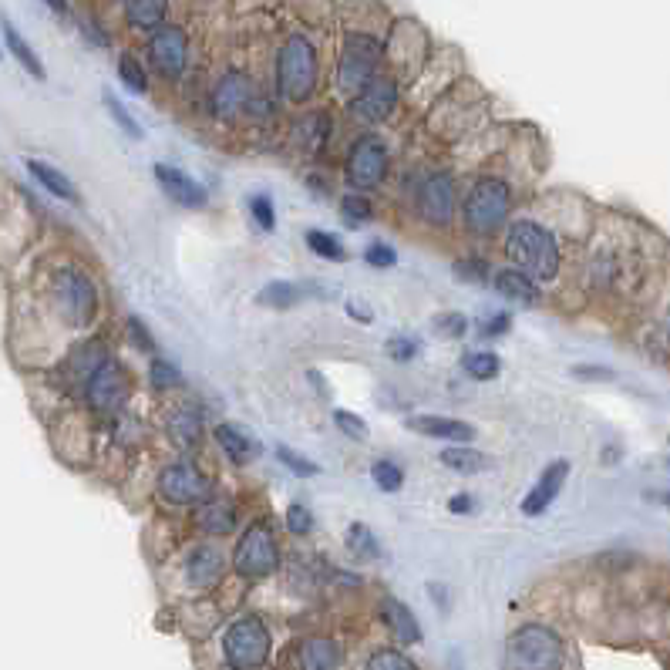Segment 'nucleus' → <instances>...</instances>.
<instances>
[{"label": "nucleus", "instance_id": "1", "mask_svg": "<svg viewBox=\"0 0 670 670\" xmlns=\"http://www.w3.org/2000/svg\"><path fill=\"white\" fill-rule=\"evenodd\" d=\"M506 256L512 260V270L532 283H546L559 273V246L553 233L532 219L512 223L506 236Z\"/></svg>", "mask_w": 670, "mask_h": 670}, {"label": "nucleus", "instance_id": "2", "mask_svg": "<svg viewBox=\"0 0 670 670\" xmlns=\"http://www.w3.org/2000/svg\"><path fill=\"white\" fill-rule=\"evenodd\" d=\"M506 670H563L566 644L546 623H522L506 644Z\"/></svg>", "mask_w": 670, "mask_h": 670}, {"label": "nucleus", "instance_id": "3", "mask_svg": "<svg viewBox=\"0 0 670 670\" xmlns=\"http://www.w3.org/2000/svg\"><path fill=\"white\" fill-rule=\"evenodd\" d=\"M277 85L287 102H307L317 85V51L307 38H290L277 54Z\"/></svg>", "mask_w": 670, "mask_h": 670}, {"label": "nucleus", "instance_id": "4", "mask_svg": "<svg viewBox=\"0 0 670 670\" xmlns=\"http://www.w3.org/2000/svg\"><path fill=\"white\" fill-rule=\"evenodd\" d=\"M512 192L502 179H479L465 196V226L479 236L495 233L509 219Z\"/></svg>", "mask_w": 670, "mask_h": 670}, {"label": "nucleus", "instance_id": "5", "mask_svg": "<svg viewBox=\"0 0 670 670\" xmlns=\"http://www.w3.org/2000/svg\"><path fill=\"white\" fill-rule=\"evenodd\" d=\"M229 670H260L270 657V630L260 617H240L223 637Z\"/></svg>", "mask_w": 670, "mask_h": 670}, {"label": "nucleus", "instance_id": "6", "mask_svg": "<svg viewBox=\"0 0 670 670\" xmlns=\"http://www.w3.org/2000/svg\"><path fill=\"white\" fill-rule=\"evenodd\" d=\"M54 307L71 327H88L98 310V293L81 270H61L54 277Z\"/></svg>", "mask_w": 670, "mask_h": 670}, {"label": "nucleus", "instance_id": "7", "mask_svg": "<svg viewBox=\"0 0 670 670\" xmlns=\"http://www.w3.org/2000/svg\"><path fill=\"white\" fill-rule=\"evenodd\" d=\"M378 61H381V44L371 34H351L344 41L341 61H337V85L344 91H361L367 81L378 78Z\"/></svg>", "mask_w": 670, "mask_h": 670}, {"label": "nucleus", "instance_id": "8", "mask_svg": "<svg viewBox=\"0 0 670 670\" xmlns=\"http://www.w3.org/2000/svg\"><path fill=\"white\" fill-rule=\"evenodd\" d=\"M233 566L240 576H250V580H260V576H270L273 569L280 566V549L277 539H273L270 522H253L246 529V536L236 543Z\"/></svg>", "mask_w": 670, "mask_h": 670}, {"label": "nucleus", "instance_id": "9", "mask_svg": "<svg viewBox=\"0 0 670 670\" xmlns=\"http://www.w3.org/2000/svg\"><path fill=\"white\" fill-rule=\"evenodd\" d=\"M388 176V145L378 135H364L351 145L347 155V182L354 189H374Z\"/></svg>", "mask_w": 670, "mask_h": 670}, {"label": "nucleus", "instance_id": "10", "mask_svg": "<svg viewBox=\"0 0 670 670\" xmlns=\"http://www.w3.org/2000/svg\"><path fill=\"white\" fill-rule=\"evenodd\" d=\"M209 492H213V482L189 462L169 465L159 475V495L172 506H199V502L209 499Z\"/></svg>", "mask_w": 670, "mask_h": 670}, {"label": "nucleus", "instance_id": "11", "mask_svg": "<svg viewBox=\"0 0 670 670\" xmlns=\"http://www.w3.org/2000/svg\"><path fill=\"white\" fill-rule=\"evenodd\" d=\"M85 391H88V401L98 411H118L128 401V394H132V378H128V371L115 357H108L85 381Z\"/></svg>", "mask_w": 670, "mask_h": 670}, {"label": "nucleus", "instance_id": "12", "mask_svg": "<svg viewBox=\"0 0 670 670\" xmlns=\"http://www.w3.org/2000/svg\"><path fill=\"white\" fill-rule=\"evenodd\" d=\"M149 54L165 78H179L182 71H186V58H189L186 31H179V27L172 24H162L149 38Z\"/></svg>", "mask_w": 670, "mask_h": 670}, {"label": "nucleus", "instance_id": "13", "mask_svg": "<svg viewBox=\"0 0 670 670\" xmlns=\"http://www.w3.org/2000/svg\"><path fill=\"white\" fill-rule=\"evenodd\" d=\"M418 213L425 223H435V226H448L452 223V213H455V186L448 176H428L421 182L418 189Z\"/></svg>", "mask_w": 670, "mask_h": 670}, {"label": "nucleus", "instance_id": "14", "mask_svg": "<svg viewBox=\"0 0 670 670\" xmlns=\"http://www.w3.org/2000/svg\"><path fill=\"white\" fill-rule=\"evenodd\" d=\"M394 105H398V85H394L391 78L378 75L354 95L351 112L357 118H364V122H381V118H388L394 112Z\"/></svg>", "mask_w": 670, "mask_h": 670}, {"label": "nucleus", "instance_id": "15", "mask_svg": "<svg viewBox=\"0 0 670 670\" xmlns=\"http://www.w3.org/2000/svg\"><path fill=\"white\" fill-rule=\"evenodd\" d=\"M155 179H159V186L165 196L172 199L176 206H186V209H203L209 203V192L206 186H199L196 179L186 176L176 165H165V162H155Z\"/></svg>", "mask_w": 670, "mask_h": 670}, {"label": "nucleus", "instance_id": "16", "mask_svg": "<svg viewBox=\"0 0 670 670\" xmlns=\"http://www.w3.org/2000/svg\"><path fill=\"white\" fill-rule=\"evenodd\" d=\"M569 479V462L566 458H559V462L546 465L543 475H539V482L532 485V492L522 499V516H543V512L553 506V499L559 492H563V482Z\"/></svg>", "mask_w": 670, "mask_h": 670}, {"label": "nucleus", "instance_id": "17", "mask_svg": "<svg viewBox=\"0 0 670 670\" xmlns=\"http://www.w3.org/2000/svg\"><path fill=\"white\" fill-rule=\"evenodd\" d=\"M408 428L418 431V435H428V438H448V442H472L475 438V428L468 425V421H458V418H445V415H415L408 418Z\"/></svg>", "mask_w": 670, "mask_h": 670}, {"label": "nucleus", "instance_id": "18", "mask_svg": "<svg viewBox=\"0 0 670 670\" xmlns=\"http://www.w3.org/2000/svg\"><path fill=\"white\" fill-rule=\"evenodd\" d=\"M381 620L388 623V630L401 640V644H418L421 640V627H418L415 613H411L401 600H394V596H384L381 600Z\"/></svg>", "mask_w": 670, "mask_h": 670}, {"label": "nucleus", "instance_id": "19", "mask_svg": "<svg viewBox=\"0 0 670 670\" xmlns=\"http://www.w3.org/2000/svg\"><path fill=\"white\" fill-rule=\"evenodd\" d=\"M219 573H223V553H219L216 546H196L189 553V563H186V576L192 586H213L219 580Z\"/></svg>", "mask_w": 670, "mask_h": 670}, {"label": "nucleus", "instance_id": "20", "mask_svg": "<svg viewBox=\"0 0 670 670\" xmlns=\"http://www.w3.org/2000/svg\"><path fill=\"white\" fill-rule=\"evenodd\" d=\"M213 105H216V115H223V118L236 115L240 108H246V105H250V78L229 71V75L219 81Z\"/></svg>", "mask_w": 670, "mask_h": 670}, {"label": "nucleus", "instance_id": "21", "mask_svg": "<svg viewBox=\"0 0 670 670\" xmlns=\"http://www.w3.org/2000/svg\"><path fill=\"white\" fill-rule=\"evenodd\" d=\"M27 172H31L34 179L41 182L44 189L48 192H54L58 199H64V203H81V196H78V189H75V182H71L64 172H58L54 165H48V162H41V159H27Z\"/></svg>", "mask_w": 670, "mask_h": 670}, {"label": "nucleus", "instance_id": "22", "mask_svg": "<svg viewBox=\"0 0 670 670\" xmlns=\"http://www.w3.org/2000/svg\"><path fill=\"white\" fill-rule=\"evenodd\" d=\"M341 667V647L327 637H314L300 647V670H337Z\"/></svg>", "mask_w": 670, "mask_h": 670}, {"label": "nucleus", "instance_id": "23", "mask_svg": "<svg viewBox=\"0 0 670 670\" xmlns=\"http://www.w3.org/2000/svg\"><path fill=\"white\" fill-rule=\"evenodd\" d=\"M495 290H499L506 300H512V304H522V307L539 304V290H536V283L526 280V277H522V273H516V270H502V273H495Z\"/></svg>", "mask_w": 670, "mask_h": 670}, {"label": "nucleus", "instance_id": "24", "mask_svg": "<svg viewBox=\"0 0 670 670\" xmlns=\"http://www.w3.org/2000/svg\"><path fill=\"white\" fill-rule=\"evenodd\" d=\"M442 465L452 468V472H458V475H479L492 462H489V455L479 452V448L455 445V448H445V452H442Z\"/></svg>", "mask_w": 670, "mask_h": 670}, {"label": "nucleus", "instance_id": "25", "mask_svg": "<svg viewBox=\"0 0 670 670\" xmlns=\"http://www.w3.org/2000/svg\"><path fill=\"white\" fill-rule=\"evenodd\" d=\"M128 24L135 27H149V31H159L165 24V17H169V4H162V0H132V4L122 7Z\"/></svg>", "mask_w": 670, "mask_h": 670}, {"label": "nucleus", "instance_id": "26", "mask_svg": "<svg viewBox=\"0 0 670 670\" xmlns=\"http://www.w3.org/2000/svg\"><path fill=\"white\" fill-rule=\"evenodd\" d=\"M4 41H7V51L14 54L17 61H21V68L24 71H31V78H38V81H44L48 75H44V64H41V58L34 54V48L27 44L21 34H17V27L11 24V21H4Z\"/></svg>", "mask_w": 670, "mask_h": 670}, {"label": "nucleus", "instance_id": "27", "mask_svg": "<svg viewBox=\"0 0 670 670\" xmlns=\"http://www.w3.org/2000/svg\"><path fill=\"white\" fill-rule=\"evenodd\" d=\"M216 442H219V448H223L229 458H233V462H246V458L256 455V442L236 425H219L216 428Z\"/></svg>", "mask_w": 670, "mask_h": 670}, {"label": "nucleus", "instance_id": "28", "mask_svg": "<svg viewBox=\"0 0 670 670\" xmlns=\"http://www.w3.org/2000/svg\"><path fill=\"white\" fill-rule=\"evenodd\" d=\"M256 300H260L263 307H293L304 300V287H300V283H290V280H273V283H266Z\"/></svg>", "mask_w": 670, "mask_h": 670}, {"label": "nucleus", "instance_id": "29", "mask_svg": "<svg viewBox=\"0 0 670 670\" xmlns=\"http://www.w3.org/2000/svg\"><path fill=\"white\" fill-rule=\"evenodd\" d=\"M199 526H203L209 536H226L236 526V512L226 506V502H209L206 509H199Z\"/></svg>", "mask_w": 670, "mask_h": 670}, {"label": "nucleus", "instance_id": "30", "mask_svg": "<svg viewBox=\"0 0 670 670\" xmlns=\"http://www.w3.org/2000/svg\"><path fill=\"white\" fill-rule=\"evenodd\" d=\"M462 367H465L468 378H475V381H492V378H499L502 361H499V357H495L492 351H468V354L462 357Z\"/></svg>", "mask_w": 670, "mask_h": 670}, {"label": "nucleus", "instance_id": "31", "mask_svg": "<svg viewBox=\"0 0 670 670\" xmlns=\"http://www.w3.org/2000/svg\"><path fill=\"white\" fill-rule=\"evenodd\" d=\"M105 361H108V354L102 351V344L91 341V344H81L78 351L71 354V371H75L81 381H88L91 374H95Z\"/></svg>", "mask_w": 670, "mask_h": 670}, {"label": "nucleus", "instance_id": "32", "mask_svg": "<svg viewBox=\"0 0 670 670\" xmlns=\"http://www.w3.org/2000/svg\"><path fill=\"white\" fill-rule=\"evenodd\" d=\"M307 246L317 256H324V260H334V263H344L347 260L344 243L337 240L334 233H324V229H310V233H307Z\"/></svg>", "mask_w": 670, "mask_h": 670}, {"label": "nucleus", "instance_id": "33", "mask_svg": "<svg viewBox=\"0 0 670 670\" xmlns=\"http://www.w3.org/2000/svg\"><path fill=\"white\" fill-rule=\"evenodd\" d=\"M330 139V118L327 115H307L304 122L297 125V142L310 145V149H320Z\"/></svg>", "mask_w": 670, "mask_h": 670}, {"label": "nucleus", "instance_id": "34", "mask_svg": "<svg viewBox=\"0 0 670 670\" xmlns=\"http://www.w3.org/2000/svg\"><path fill=\"white\" fill-rule=\"evenodd\" d=\"M347 549H351L354 556H364V559H378L381 556L378 539H374V532L367 529L364 522H354V526L347 529Z\"/></svg>", "mask_w": 670, "mask_h": 670}, {"label": "nucleus", "instance_id": "35", "mask_svg": "<svg viewBox=\"0 0 670 670\" xmlns=\"http://www.w3.org/2000/svg\"><path fill=\"white\" fill-rule=\"evenodd\" d=\"M364 670H418V667L415 660L401 654V650H374Z\"/></svg>", "mask_w": 670, "mask_h": 670}, {"label": "nucleus", "instance_id": "36", "mask_svg": "<svg viewBox=\"0 0 670 670\" xmlns=\"http://www.w3.org/2000/svg\"><path fill=\"white\" fill-rule=\"evenodd\" d=\"M118 78L125 81L128 91H139V95L145 88H149V81H145V71H142V64H139L135 54H122V58H118Z\"/></svg>", "mask_w": 670, "mask_h": 670}, {"label": "nucleus", "instance_id": "37", "mask_svg": "<svg viewBox=\"0 0 670 670\" xmlns=\"http://www.w3.org/2000/svg\"><path fill=\"white\" fill-rule=\"evenodd\" d=\"M371 479L378 482V489H384V492H398L401 482H405V472H401V465L381 458V462L371 465Z\"/></svg>", "mask_w": 670, "mask_h": 670}, {"label": "nucleus", "instance_id": "38", "mask_svg": "<svg viewBox=\"0 0 670 670\" xmlns=\"http://www.w3.org/2000/svg\"><path fill=\"white\" fill-rule=\"evenodd\" d=\"M341 213H344V223L347 226H364V223H371L374 206L367 203L364 196H344L341 199Z\"/></svg>", "mask_w": 670, "mask_h": 670}, {"label": "nucleus", "instance_id": "39", "mask_svg": "<svg viewBox=\"0 0 670 670\" xmlns=\"http://www.w3.org/2000/svg\"><path fill=\"white\" fill-rule=\"evenodd\" d=\"M277 458L290 468L293 475H304V479H310V475H320V465H317V462H310V458L297 455V452H293V448H287V445H277Z\"/></svg>", "mask_w": 670, "mask_h": 670}, {"label": "nucleus", "instance_id": "40", "mask_svg": "<svg viewBox=\"0 0 670 670\" xmlns=\"http://www.w3.org/2000/svg\"><path fill=\"white\" fill-rule=\"evenodd\" d=\"M105 108H108V115H112L115 122L122 125V132H125V135H132V139H142V125L135 122V118L128 115V108H125L122 102H118L115 95H108V91H105Z\"/></svg>", "mask_w": 670, "mask_h": 670}, {"label": "nucleus", "instance_id": "41", "mask_svg": "<svg viewBox=\"0 0 670 670\" xmlns=\"http://www.w3.org/2000/svg\"><path fill=\"white\" fill-rule=\"evenodd\" d=\"M172 435H176L179 445L199 442V415H192V411H182V415H176V418H172Z\"/></svg>", "mask_w": 670, "mask_h": 670}, {"label": "nucleus", "instance_id": "42", "mask_svg": "<svg viewBox=\"0 0 670 670\" xmlns=\"http://www.w3.org/2000/svg\"><path fill=\"white\" fill-rule=\"evenodd\" d=\"M468 330V320L462 314H438L435 317V334L448 337V341H458V337H465Z\"/></svg>", "mask_w": 670, "mask_h": 670}, {"label": "nucleus", "instance_id": "43", "mask_svg": "<svg viewBox=\"0 0 670 670\" xmlns=\"http://www.w3.org/2000/svg\"><path fill=\"white\" fill-rule=\"evenodd\" d=\"M250 213L256 219V226L263 229V233H273V226H277V216H273V203L266 196H253L250 199Z\"/></svg>", "mask_w": 670, "mask_h": 670}, {"label": "nucleus", "instance_id": "44", "mask_svg": "<svg viewBox=\"0 0 670 670\" xmlns=\"http://www.w3.org/2000/svg\"><path fill=\"white\" fill-rule=\"evenodd\" d=\"M334 425L344 431V435L357 438V442H364L367 438V421L361 415H351V411H334Z\"/></svg>", "mask_w": 670, "mask_h": 670}, {"label": "nucleus", "instance_id": "45", "mask_svg": "<svg viewBox=\"0 0 670 670\" xmlns=\"http://www.w3.org/2000/svg\"><path fill=\"white\" fill-rule=\"evenodd\" d=\"M364 260L371 263V266H378V270H391V266L398 263V253H394L388 243H381V240H378V243H371V246H367V250H364Z\"/></svg>", "mask_w": 670, "mask_h": 670}, {"label": "nucleus", "instance_id": "46", "mask_svg": "<svg viewBox=\"0 0 670 670\" xmlns=\"http://www.w3.org/2000/svg\"><path fill=\"white\" fill-rule=\"evenodd\" d=\"M418 347H421L418 337H391V341H388V357H391V361L405 364V361H411V357L418 354Z\"/></svg>", "mask_w": 670, "mask_h": 670}, {"label": "nucleus", "instance_id": "47", "mask_svg": "<svg viewBox=\"0 0 670 670\" xmlns=\"http://www.w3.org/2000/svg\"><path fill=\"white\" fill-rule=\"evenodd\" d=\"M287 529L293 536H307L310 529H314V516H310L307 506H290L287 509Z\"/></svg>", "mask_w": 670, "mask_h": 670}, {"label": "nucleus", "instance_id": "48", "mask_svg": "<svg viewBox=\"0 0 670 670\" xmlns=\"http://www.w3.org/2000/svg\"><path fill=\"white\" fill-rule=\"evenodd\" d=\"M152 384H155V388H179V384H182V374H179L172 364L152 361Z\"/></svg>", "mask_w": 670, "mask_h": 670}, {"label": "nucleus", "instance_id": "49", "mask_svg": "<svg viewBox=\"0 0 670 670\" xmlns=\"http://www.w3.org/2000/svg\"><path fill=\"white\" fill-rule=\"evenodd\" d=\"M455 277L485 283L489 280V270H485V263H479V260H465V263H455Z\"/></svg>", "mask_w": 670, "mask_h": 670}, {"label": "nucleus", "instance_id": "50", "mask_svg": "<svg viewBox=\"0 0 670 670\" xmlns=\"http://www.w3.org/2000/svg\"><path fill=\"white\" fill-rule=\"evenodd\" d=\"M573 378H580V381H613V371L610 367L580 364V367H573Z\"/></svg>", "mask_w": 670, "mask_h": 670}, {"label": "nucleus", "instance_id": "51", "mask_svg": "<svg viewBox=\"0 0 670 670\" xmlns=\"http://www.w3.org/2000/svg\"><path fill=\"white\" fill-rule=\"evenodd\" d=\"M128 330H132V337L142 344V351H155V341L149 337V330H145V324L139 317H128Z\"/></svg>", "mask_w": 670, "mask_h": 670}, {"label": "nucleus", "instance_id": "52", "mask_svg": "<svg viewBox=\"0 0 670 670\" xmlns=\"http://www.w3.org/2000/svg\"><path fill=\"white\" fill-rule=\"evenodd\" d=\"M448 509H452L455 516H468V512H475V499H472V495H452Z\"/></svg>", "mask_w": 670, "mask_h": 670}, {"label": "nucleus", "instance_id": "53", "mask_svg": "<svg viewBox=\"0 0 670 670\" xmlns=\"http://www.w3.org/2000/svg\"><path fill=\"white\" fill-rule=\"evenodd\" d=\"M509 330V314H499L492 320V324H485L482 327V337H495V334H506Z\"/></svg>", "mask_w": 670, "mask_h": 670}, {"label": "nucleus", "instance_id": "54", "mask_svg": "<svg viewBox=\"0 0 670 670\" xmlns=\"http://www.w3.org/2000/svg\"><path fill=\"white\" fill-rule=\"evenodd\" d=\"M81 31H85L95 44H108V34L98 31V21H88V17H85V21H81Z\"/></svg>", "mask_w": 670, "mask_h": 670}, {"label": "nucleus", "instance_id": "55", "mask_svg": "<svg viewBox=\"0 0 670 670\" xmlns=\"http://www.w3.org/2000/svg\"><path fill=\"white\" fill-rule=\"evenodd\" d=\"M347 314H351V317H361V324H371V314H367L364 307H357V304H347Z\"/></svg>", "mask_w": 670, "mask_h": 670}]
</instances>
